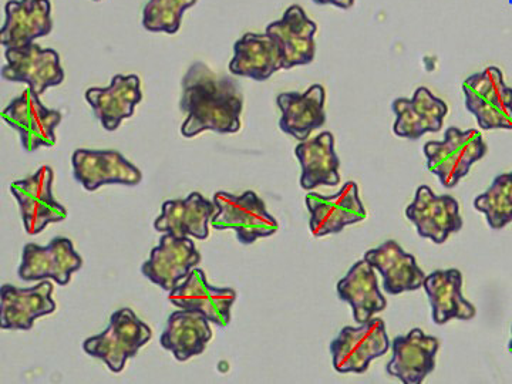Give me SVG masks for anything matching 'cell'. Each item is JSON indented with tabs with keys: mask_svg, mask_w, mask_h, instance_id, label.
Instances as JSON below:
<instances>
[{
	"mask_svg": "<svg viewBox=\"0 0 512 384\" xmlns=\"http://www.w3.org/2000/svg\"><path fill=\"white\" fill-rule=\"evenodd\" d=\"M180 109L188 114L181 126L185 138L207 130L234 134L241 130L244 94L234 79L220 76L207 64L197 62L185 73Z\"/></svg>",
	"mask_w": 512,
	"mask_h": 384,
	"instance_id": "cell-1",
	"label": "cell"
},
{
	"mask_svg": "<svg viewBox=\"0 0 512 384\" xmlns=\"http://www.w3.org/2000/svg\"><path fill=\"white\" fill-rule=\"evenodd\" d=\"M423 151L430 173L437 175L444 187L454 188L474 164L487 156L488 146L480 131L450 127L443 141H429Z\"/></svg>",
	"mask_w": 512,
	"mask_h": 384,
	"instance_id": "cell-2",
	"label": "cell"
},
{
	"mask_svg": "<svg viewBox=\"0 0 512 384\" xmlns=\"http://www.w3.org/2000/svg\"><path fill=\"white\" fill-rule=\"evenodd\" d=\"M151 336L150 326L138 319L130 308H123L111 315L106 330L86 339L83 349L87 355L103 360L111 372L120 373L127 360L136 357Z\"/></svg>",
	"mask_w": 512,
	"mask_h": 384,
	"instance_id": "cell-3",
	"label": "cell"
},
{
	"mask_svg": "<svg viewBox=\"0 0 512 384\" xmlns=\"http://www.w3.org/2000/svg\"><path fill=\"white\" fill-rule=\"evenodd\" d=\"M218 212L212 217V228L217 231L232 229L241 244L251 245L259 238H268L279 229L278 221L266 211L265 202L254 191L234 195L218 191L214 195Z\"/></svg>",
	"mask_w": 512,
	"mask_h": 384,
	"instance_id": "cell-4",
	"label": "cell"
},
{
	"mask_svg": "<svg viewBox=\"0 0 512 384\" xmlns=\"http://www.w3.org/2000/svg\"><path fill=\"white\" fill-rule=\"evenodd\" d=\"M466 109L481 130H512V87L497 66L468 77L463 84Z\"/></svg>",
	"mask_w": 512,
	"mask_h": 384,
	"instance_id": "cell-5",
	"label": "cell"
},
{
	"mask_svg": "<svg viewBox=\"0 0 512 384\" xmlns=\"http://www.w3.org/2000/svg\"><path fill=\"white\" fill-rule=\"evenodd\" d=\"M389 349L386 323L379 318H372L357 328L345 326L340 330L338 338L330 343L336 372L357 375L367 372L372 360L386 355Z\"/></svg>",
	"mask_w": 512,
	"mask_h": 384,
	"instance_id": "cell-6",
	"label": "cell"
},
{
	"mask_svg": "<svg viewBox=\"0 0 512 384\" xmlns=\"http://www.w3.org/2000/svg\"><path fill=\"white\" fill-rule=\"evenodd\" d=\"M53 177L52 168L43 165L35 174L10 185V192L19 202L23 225L29 235L40 234L47 225L67 218L66 208L53 197Z\"/></svg>",
	"mask_w": 512,
	"mask_h": 384,
	"instance_id": "cell-7",
	"label": "cell"
},
{
	"mask_svg": "<svg viewBox=\"0 0 512 384\" xmlns=\"http://www.w3.org/2000/svg\"><path fill=\"white\" fill-rule=\"evenodd\" d=\"M39 97L29 87L2 111V119L19 131L26 151L55 146V130L62 123V113L47 109Z\"/></svg>",
	"mask_w": 512,
	"mask_h": 384,
	"instance_id": "cell-8",
	"label": "cell"
},
{
	"mask_svg": "<svg viewBox=\"0 0 512 384\" xmlns=\"http://www.w3.org/2000/svg\"><path fill=\"white\" fill-rule=\"evenodd\" d=\"M305 202L311 212L309 227L316 238L338 234L348 225L366 220V208L360 200L359 187L353 181L343 185L333 195L311 192L306 195Z\"/></svg>",
	"mask_w": 512,
	"mask_h": 384,
	"instance_id": "cell-9",
	"label": "cell"
},
{
	"mask_svg": "<svg viewBox=\"0 0 512 384\" xmlns=\"http://www.w3.org/2000/svg\"><path fill=\"white\" fill-rule=\"evenodd\" d=\"M406 217L416 225L421 238L434 244H444L454 232L461 231L464 222L460 204L451 195H436L427 185H420L416 197L407 207Z\"/></svg>",
	"mask_w": 512,
	"mask_h": 384,
	"instance_id": "cell-10",
	"label": "cell"
},
{
	"mask_svg": "<svg viewBox=\"0 0 512 384\" xmlns=\"http://www.w3.org/2000/svg\"><path fill=\"white\" fill-rule=\"evenodd\" d=\"M5 56L8 63L2 69L3 79L26 83L37 96H42L49 87L63 83L64 72L56 50L42 49L32 43L18 49H6Z\"/></svg>",
	"mask_w": 512,
	"mask_h": 384,
	"instance_id": "cell-11",
	"label": "cell"
},
{
	"mask_svg": "<svg viewBox=\"0 0 512 384\" xmlns=\"http://www.w3.org/2000/svg\"><path fill=\"white\" fill-rule=\"evenodd\" d=\"M83 266L82 256L74 251L70 239H53L46 247L28 244L23 248L22 264L18 275L22 281H45L53 279L57 285L69 284L74 272Z\"/></svg>",
	"mask_w": 512,
	"mask_h": 384,
	"instance_id": "cell-12",
	"label": "cell"
},
{
	"mask_svg": "<svg viewBox=\"0 0 512 384\" xmlns=\"http://www.w3.org/2000/svg\"><path fill=\"white\" fill-rule=\"evenodd\" d=\"M73 175L87 191L99 190L101 185L134 187L143 181V174L123 154L113 150H86L73 153Z\"/></svg>",
	"mask_w": 512,
	"mask_h": 384,
	"instance_id": "cell-13",
	"label": "cell"
},
{
	"mask_svg": "<svg viewBox=\"0 0 512 384\" xmlns=\"http://www.w3.org/2000/svg\"><path fill=\"white\" fill-rule=\"evenodd\" d=\"M200 262V252L190 237L178 238L165 234L160 244L151 251L150 258L141 266V272L153 284L171 292Z\"/></svg>",
	"mask_w": 512,
	"mask_h": 384,
	"instance_id": "cell-14",
	"label": "cell"
},
{
	"mask_svg": "<svg viewBox=\"0 0 512 384\" xmlns=\"http://www.w3.org/2000/svg\"><path fill=\"white\" fill-rule=\"evenodd\" d=\"M168 299L177 308L200 312L211 323L225 328L231 322V308L237 301V292L208 284L205 272L194 268L183 284L170 292Z\"/></svg>",
	"mask_w": 512,
	"mask_h": 384,
	"instance_id": "cell-15",
	"label": "cell"
},
{
	"mask_svg": "<svg viewBox=\"0 0 512 384\" xmlns=\"http://www.w3.org/2000/svg\"><path fill=\"white\" fill-rule=\"evenodd\" d=\"M440 340L424 335L423 330H410L406 336L393 340V357L387 363V373L404 384H420L436 367Z\"/></svg>",
	"mask_w": 512,
	"mask_h": 384,
	"instance_id": "cell-16",
	"label": "cell"
},
{
	"mask_svg": "<svg viewBox=\"0 0 512 384\" xmlns=\"http://www.w3.org/2000/svg\"><path fill=\"white\" fill-rule=\"evenodd\" d=\"M392 110L396 114L393 133L409 140H419L427 133H439L448 114L444 100L434 96L427 87H419L412 99L400 97L394 100Z\"/></svg>",
	"mask_w": 512,
	"mask_h": 384,
	"instance_id": "cell-17",
	"label": "cell"
},
{
	"mask_svg": "<svg viewBox=\"0 0 512 384\" xmlns=\"http://www.w3.org/2000/svg\"><path fill=\"white\" fill-rule=\"evenodd\" d=\"M52 282H40L33 288L22 289L13 285L0 288V328L5 330H30L40 316L56 311L52 299Z\"/></svg>",
	"mask_w": 512,
	"mask_h": 384,
	"instance_id": "cell-18",
	"label": "cell"
},
{
	"mask_svg": "<svg viewBox=\"0 0 512 384\" xmlns=\"http://www.w3.org/2000/svg\"><path fill=\"white\" fill-rule=\"evenodd\" d=\"M318 25L308 18L302 6L292 5L285 10L282 19L266 28L265 33L274 37L284 53L285 70L306 66L315 60V35Z\"/></svg>",
	"mask_w": 512,
	"mask_h": 384,
	"instance_id": "cell-19",
	"label": "cell"
},
{
	"mask_svg": "<svg viewBox=\"0 0 512 384\" xmlns=\"http://www.w3.org/2000/svg\"><path fill=\"white\" fill-rule=\"evenodd\" d=\"M6 20L0 30V43L6 49H18L50 35L53 29L50 0H9Z\"/></svg>",
	"mask_w": 512,
	"mask_h": 384,
	"instance_id": "cell-20",
	"label": "cell"
},
{
	"mask_svg": "<svg viewBox=\"0 0 512 384\" xmlns=\"http://www.w3.org/2000/svg\"><path fill=\"white\" fill-rule=\"evenodd\" d=\"M217 212L214 201H208L200 192H191L185 200L165 201L160 217L154 222V229L178 238L204 241L210 237L208 225Z\"/></svg>",
	"mask_w": 512,
	"mask_h": 384,
	"instance_id": "cell-21",
	"label": "cell"
},
{
	"mask_svg": "<svg viewBox=\"0 0 512 384\" xmlns=\"http://www.w3.org/2000/svg\"><path fill=\"white\" fill-rule=\"evenodd\" d=\"M279 70H285L284 53L268 33H245L235 42L234 57L229 63V72L234 76L266 82Z\"/></svg>",
	"mask_w": 512,
	"mask_h": 384,
	"instance_id": "cell-22",
	"label": "cell"
},
{
	"mask_svg": "<svg viewBox=\"0 0 512 384\" xmlns=\"http://www.w3.org/2000/svg\"><path fill=\"white\" fill-rule=\"evenodd\" d=\"M326 90L322 84H313L306 92L281 93L276 104L281 110L279 128L299 141L308 140L313 131L326 123Z\"/></svg>",
	"mask_w": 512,
	"mask_h": 384,
	"instance_id": "cell-23",
	"label": "cell"
},
{
	"mask_svg": "<svg viewBox=\"0 0 512 384\" xmlns=\"http://www.w3.org/2000/svg\"><path fill=\"white\" fill-rule=\"evenodd\" d=\"M86 100L107 131L120 127L121 121L133 117L134 109L141 100V80L136 74H117L106 89L92 87L87 90Z\"/></svg>",
	"mask_w": 512,
	"mask_h": 384,
	"instance_id": "cell-24",
	"label": "cell"
},
{
	"mask_svg": "<svg viewBox=\"0 0 512 384\" xmlns=\"http://www.w3.org/2000/svg\"><path fill=\"white\" fill-rule=\"evenodd\" d=\"M363 259L382 275L383 289L389 295L417 291L426 281L427 275L417 265L416 258L392 239L367 251Z\"/></svg>",
	"mask_w": 512,
	"mask_h": 384,
	"instance_id": "cell-25",
	"label": "cell"
},
{
	"mask_svg": "<svg viewBox=\"0 0 512 384\" xmlns=\"http://www.w3.org/2000/svg\"><path fill=\"white\" fill-rule=\"evenodd\" d=\"M424 291L429 296L431 313L436 325L450 320L476 318L477 309L463 296V274L458 269H439L426 276Z\"/></svg>",
	"mask_w": 512,
	"mask_h": 384,
	"instance_id": "cell-26",
	"label": "cell"
},
{
	"mask_svg": "<svg viewBox=\"0 0 512 384\" xmlns=\"http://www.w3.org/2000/svg\"><path fill=\"white\" fill-rule=\"evenodd\" d=\"M301 164V187L312 191L320 185L336 187L340 184V160L335 150V136L323 131L318 137L301 141L295 148Z\"/></svg>",
	"mask_w": 512,
	"mask_h": 384,
	"instance_id": "cell-27",
	"label": "cell"
},
{
	"mask_svg": "<svg viewBox=\"0 0 512 384\" xmlns=\"http://www.w3.org/2000/svg\"><path fill=\"white\" fill-rule=\"evenodd\" d=\"M207 316L192 309L171 313L160 338V345L173 353L178 362H185L205 352L212 339V329Z\"/></svg>",
	"mask_w": 512,
	"mask_h": 384,
	"instance_id": "cell-28",
	"label": "cell"
},
{
	"mask_svg": "<svg viewBox=\"0 0 512 384\" xmlns=\"http://www.w3.org/2000/svg\"><path fill=\"white\" fill-rule=\"evenodd\" d=\"M339 299L352 306L356 323L369 322L376 313L387 308V301L377 284L376 269L362 259L338 282Z\"/></svg>",
	"mask_w": 512,
	"mask_h": 384,
	"instance_id": "cell-29",
	"label": "cell"
},
{
	"mask_svg": "<svg viewBox=\"0 0 512 384\" xmlns=\"http://www.w3.org/2000/svg\"><path fill=\"white\" fill-rule=\"evenodd\" d=\"M474 208L483 212L490 228L503 229L512 222V171L497 175L484 194L474 200Z\"/></svg>",
	"mask_w": 512,
	"mask_h": 384,
	"instance_id": "cell-30",
	"label": "cell"
},
{
	"mask_svg": "<svg viewBox=\"0 0 512 384\" xmlns=\"http://www.w3.org/2000/svg\"><path fill=\"white\" fill-rule=\"evenodd\" d=\"M197 0H148L143 12V26L148 32L175 35L180 30L185 10Z\"/></svg>",
	"mask_w": 512,
	"mask_h": 384,
	"instance_id": "cell-31",
	"label": "cell"
},
{
	"mask_svg": "<svg viewBox=\"0 0 512 384\" xmlns=\"http://www.w3.org/2000/svg\"><path fill=\"white\" fill-rule=\"evenodd\" d=\"M316 5H332L336 8L349 10L355 5V0H313Z\"/></svg>",
	"mask_w": 512,
	"mask_h": 384,
	"instance_id": "cell-32",
	"label": "cell"
},
{
	"mask_svg": "<svg viewBox=\"0 0 512 384\" xmlns=\"http://www.w3.org/2000/svg\"><path fill=\"white\" fill-rule=\"evenodd\" d=\"M508 350H510V353L512 355V325H511V339H510V342H508Z\"/></svg>",
	"mask_w": 512,
	"mask_h": 384,
	"instance_id": "cell-33",
	"label": "cell"
},
{
	"mask_svg": "<svg viewBox=\"0 0 512 384\" xmlns=\"http://www.w3.org/2000/svg\"><path fill=\"white\" fill-rule=\"evenodd\" d=\"M93 2H100V0H93Z\"/></svg>",
	"mask_w": 512,
	"mask_h": 384,
	"instance_id": "cell-34",
	"label": "cell"
}]
</instances>
